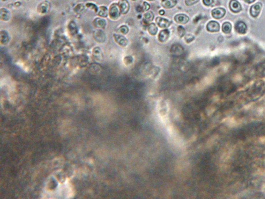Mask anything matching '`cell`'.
I'll return each instance as SVG.
<instances>
[{"label": "cell", "mask_w": 265, "mask_h": 199, "mask_svg": "<svg viewBox=\"0 0 265 199\" xmlns=\"http://www.w3.org/2000/svg\"><path fill=\"white\" fill-rule=\"evenodd\" d=\"M119 8V5L117 4H113L110 6L109 14L111 19L115 20L119 17L120 15Z\"/></svg>", "instance_id": "6da1fadb"}, {"label": "cell", "mask_w": 265, "mask_h": 199, "mask_svg": "<svg viewBox=\"0 0 265 199\" xmlns=\"http://www.w3.org/2000/svg\"><path fill=\"white\" fill-rule=\"evenodd\" d=\"M93 36L95 41L98 43H104L106 40L105 33L100 29H98L94 31Z\"/></svg>", "instance_id": "7a4b0ae2"}, {"label": "cell", "mask_w": 265, "mask_h": 199, "mask_svg": "<svg viewBox=\"0 0 265 199\" xmlns=\"http://www.w3.org/2000/svg\"><path fill=\"white\" fill-rule=\"evenodd\" d=\"M170 52L174 56H180L184 53V48L181 45L178 44H175L171 48Z\"/></svg>", "instance_id": "3957f363"}, {"label": "cell", "mask_w": 265, "mask_h": 199, "mask_svg": "<svg viewBox=\"0 0 265 199\" xmlns=\"http://www.w3.org/2000/svg\"><path fill=\"white\" fill-rule=\"evenodd\" d=\"M262 8V4L260 3H256L253 5L250 8V12L253 17H257L260 14Z\"/></svg>", "instance_id": "277c9868"}, {"label": "cell", "mask_w": 265, "mask_h": 199, "mask_svg": "<svg viewBox=\"0 0 265 199\" xmlns=\"http://www.w3.org/2000/svg\"><path fill=\"white\" fill-rule=\"evenodd\" d=\"M235 30L238 33L245 34L247 31V26L245 23L241 21H239L236 23L235 26Z\"/></svg>", "instance_id": "5b68a950"}, {"label": "cell", "mask_w": 265, "mask_h": 199, "mask_svg": "<svg viewBox=\"0 0 265 199\" xmlns=\"http://www.w3.org/2000/svg\"><path fill=\"white\" fill-rule=\"evenodd\" d=\"M220 29V26L219 23L215 21H211L208 23L207 25V29L208 31L211 32H218Z\"/></svg>", "instance_id": "8992f818"}, {"label": "cell", "mask_w": 265, "mask_h": 199, "mask_svg": "<svg viewBox=\"0 0 265 199\" xmlns=\"http://www.w3.org/2000/svg\"><path fill=\"white\" fill-rule=\"evenodd\" d=\"M229 8L232 12L235 13L240 12L242 10L241 6L237 0H231L229 3Z\"/></svg>", "instance_id": "52a82bcc"}, {"label": "cell", "mask_w": 265, "mask_h": 199, "mask_svg": "<svg viewBox=\"0 0 265 199\" xmlns=\"http://www.w3.org/2000/svg\"><path fill=\"white\" fill-rule=\"evenodd\" d=\"M226 10L223 8H215L212 11V16L215 19H219L223 17L225 15Z\"/></svg>", "instance_id": "ba28073f"}, {"label": "cell", "mask_w": 265, "mask_h": 199, "mask_svg": "<svg viewBox=\"0 0 265 199\" xmlns=\"http://www.w3.org/2000/svg\"><path fill=\"white\" fill-rule=\"evenodd\" d=\"M92 56L93 59L97 62H100L103 59V53L100 48H94L92 51Z\"/></svg>", "instance_id": "9c48e42d"}, {"label": "cell", "mask_w": 265, "mask_h": 199, "mask_svg": "<svg viewBox=\"0 0 265 199\" xmlns=\"http://www.w3.org/2000/svg\"><path fill=\"white\" fill-rule=\"evenodd\" d=\"M118 5L120 8V12L122 14H125L128 12L130 8V5L128 1L120 0Z\"/></svg>", "instance_id": "30bf717a"}, {"label": "cell", "mask_w": 265, "mask_h": 199, "mask_svg": "<svg viewBox=\"0 0 265 199\" xmlns=\"http://www.w3.org/2000/svg\"><path fill=\"white\" fill-rule=\"evenodd\" d=\"M115 42L123 47H125L128 45V40L125 37L122 35H119V34H115L113 35Z\"/></svg>", "instance_id": "8fae6325"}, {"label": "cell", "mask_w": 265, "mask_h": 199, "mask_svg": "<svg viewBox=\"0 0 265 199\" xmlns=\"http://www.w3.org/2000/svg\"><path fill=\"white\" fill-rule=\"evenodd\" d=\"M156 23L160 27L162 28L168 27L171 23L170 21L162 17L156 18Z\"/></svg>", "instance_id": "7c38bea8"}, {"label": "cell", "mask_w": 265, "mask_h": 199, "mask_svg": "<svg viewBox=\"0 0 265 199\" xmlns=\"http://www.w3.org/2000/svg\"><path fill=\"white\" fill-rule=\"evenodd\" d=\"M93 25L97 29H104L106 25V20L100 18H96L93 21Z\"/></svg>", "instance_id": "4fadbf2b"}, {"label": "cell", "mask_w": 265, "mask_h": 199, "mask_svg": "<svg viewBox=\"0 0 265 199\" xmlns=\"http://www.w3.org/2000/svg\"><path fill=\"white\" fill-rule=\"evenodd\" d=\"M49 8V3L47 1H45L41 3L38 6V10L40 13L45 14L47 12Z\"/></svg>", "instance_id": "5bb4252c"}, {"label": "cell", "mask_w": 265, "mask_h": 199, "mask_svg": "<svg viewBox=\"0 0 265 199\" xmlns=\"http://www.w3.org/2000/svg\"><path fill=\"white\" fill-rule=\"evenodd\" d=\"M175 20L178 23L185 24L189 21V18L184 14H178L175 17Z\"/></svg>", "instance_id": "9a60e30c"}, {"label": "cell", "mask_w": 265, "mask_h": 199, "mask_svg": "<svg viewBox=\"0 0 265 199\" xmlns=\"http://www.w3.org/2000/svg\"><path fill=\"white\" fill-rule=\"evenodd\" d=\"M169 31L168 29H165L161 31L158 35V40L161 42H166L168 39Z\"/></svg>", "instance_id": "2e32d148"}, {"label": "cell", "mask_w": 265, "mask_h": 199, "mask_svg": "<svg viewBox=\"0 0 265 199\" xmlns=\"http://www.w3.org/2000/svg\"><path fill=\"white\" fill-rule=\"evenodd\" d=\"M176 4V0H163L162 2V5L165 8H171L174 7Z\"/></svg>", "instance_id": "e0dca14e"}, {"label": "cell", "mask_w": 265, "mask_h": 199, "mask_svg": "<svg viewBox=\"0 0 265 199\" xmlns=\"http://www.w3.org/2000/svg\"><path fill=\"white\" fill-rule=\"evenodd\" d=\"M10 13L8 10L5 8H1V19L4 21H7L10 18Z\"/></svg>", "instance_id": "ac0fdd59"}, {"label": "cell", "mask_w": 265, "mask_h": 199, "mask_svg": "<svg viewBox=\"0 0 265 199\" xmlns=\"http://www.w3.org/2000/svg\"><path fill=\"white\" fill-rule=\"evenodd\" d=\"M68 30L71 35H74L77 33V27L75 23L72 21L68 25Z\"/></svg>", "instance_id": "d6986e66"}, {"label": "cell", "mask_w": 265, "mask_h": 199, "mask_svg": "<svg viewBox=\"0 0 265 199\" xmlns=\"http://www.w3.org/2000/svg\"><path fill=\"white\" fill-rule=\"evenodd\" d=\"M9 35L5 31L2 30L1 32V43L2 45H6L9 41Z\"/></svg>", "instance_id": "ffe728a7"}, {"label": "cell", "mask_w": 265, "mask_h": 199, "mask_svg": "<svg viewBox=\"0 0 265 199\" xmlns=\"http://www.w3.org/2000/svg\"><path fill=\"white\" fill-rule=\"evenodd\" d=\"M232 29V26L231 23L228 22H226L223 24L222 31L225 34L230 33Z\"/></svg>", "instance_id": "44dd1931"}, {"label": "cell", "mask_w": 265, "mask_h": 199, "mask_svg": "<svg viewBox=\"0 0 265 199\" xmlns=\"http://www.w3.org/2000/svg\"><path fill=\"white\" fill-rule=\"evenodd\" d=\"M98 15L102 17H107L108 16V9L105 6H100L98 10Z\"/></svg>", "instance_id": "7402d4cb"}, {"label": "cell", "mask_w": 265, "mask_h": 199, "mask_svg": "<svg viewBox=\"0 0 265 199\" xmlns=\"http://www.w3.org/2000/svg\"><path fill=\"white\" fill-rule=\"evenodd\" d=\"M148 30L151 35H155L158 32V27L154 23H151L149 25Z\"/></svg>", "instance_id": "603a6c76"}, {"label": "cell", "mask_w": 265, "mask_h": 199, "mask_svg": "<svg viewBox=\"0 0 265 199\" xmlns=\"http://www.w3.org/2000/svg\"><path fill=\"white\" fill-rule=\"evenodd\" d=\"M154 18V15L152 12H148L143 16V20L147 23L152 21Z\"/></svg>", "instance_id": "cb8c5ba5"}, {"label": "cell", "mask_w": 265, "mask_h": 199, "mask_svg": "<svg viewBox=\"0 0 265 199\" xmlns=\"http://www.w3.org/2000/svg\"><path fill=\"white\" fill-rule=\"evenodd\" d=\"M85 6L83 4H79L74 8V11L75 12L79 14L83 12V11L85 10Z\"/></svg>", "instance_id": "d4e9b609"}, {"label": "cell", "mask_w": 265, "mask_h": 199, "mask_svg": "<svg viewBox=\"0 0 265 199\" xmlns=\"http://www.w3.org/2000/svg\"><path fill=\"white\" fill-rule=\"evenodd\" d=\"M226 124L230 127H234L236 125L237 121L234 118H229L226 120Z\"/></svg>", "instance_id": "484cf974"}, {"label": "cell", "mask_w": 265, "mask_h": 199, "mask_svg": "<svg viewBox=\"0 0 265 199\" xmlns=\"http://www.w3.org/2000/svg\"><path fill=\"white\" fill-rule=\"evenodd\" d=\"M86 6H87V8H89L90 9H92L93 10H94L95 12H98V8L97 7V6L94 4L92 3H88L86 4Z\"/></svg>", "instance_id": "4316f807"}, {"label": "cell", "mask_w": 265, "mask_h": 199, "mask_svg": "<svg viewBox=\"0 0 265 199\" xmlns=\"http://www.w3.org/2000/svg\"><path fill=\"white\" fill-rule=\"evenodd\" d=\"M178 33L180 37H182L185 34V29L182 26H179L178 27Z\"/></svg>", "instance_id": "83f0119b"}, {"label": "cell", "mask_w": 265, "mask_h": 199, "mask_svg": "<svg viewBox=\"0 0 265 199\" xmlns=\"http://www.w3.org/2000/svg\"><path fill=\"white\" fill-rule=\"evenodd\" d=\"M119 31L120 32L124 34H127L128 32V27H127L126 26H125V25H123V26H121V27L119 28Z\"/></svg>", "instance_id": "f1b7e54d"}, {"label": "cell", "mask_w": 265, "mask_h": 199, "mask_svg": "<svg viewBox=\"0 0 265 199\" xmlns=\"http://www.w3.org/2000/svg\"><path fill=\"white\" fill-rule=\"evenodd\" d=\"M199 0H185V4L188 6H191L196 3Z\"/></svg>", "instance_id": "f546056e"}, {"label": "cell", "mask_w": 265, "mask_h": 199, "mask_svg": "<svg viewBox=\"0 0 265 199\" xmlns=\"http://www.w3.org/2000/svg\"><path fill=\"white\" fill-rule=\"evenodd\" d=\"M194 37L191 35H186L185 38V41L188 43L191 42L192 40H194Z\"/></svg>", "instance_id": "4dcf8cb0"}, {"label": "cell", "mask_w": 265, "mask_h": 199, "mask_svg": "<svg viewBox=\"0 0 265 199\" xmlns=\"http://www.w3.org/2000/svg\"><path fill=\"white\" fill-rule=\"evenodd\" d=\"M213 2V0H203V3L206 6H210Z\"/></svg>", "instance_id": "1f68e13d"}, {"label": "cell", "mask_w": 265, "mask_h": 199, "mask_svg": "<svg viewBox=\"0 0 265 199\" xmlns=\"http://www.w3.org/2000/svg\"><path fill=\"white\" fill-rule=\"evenodd\" d=\"M124 61H125V63L126 65L130 64L132 62V58L131 57H127L125 58V59H124Z\"/></svg>", "instance_id": "d6a6232c"}, {"label": "cell", "mask_w": 265, "mask_h": 199, "mask_svg": "<svg viewBox=\"0 0 265 199\" xmlns=\"http://www.w3.org/2000/svg\"><path fill=\"white\" fill-rule=\"evenodd\" d=\"M150 8V5L147 2L143 3V11H147Z\"/></svg>", "instance_id": "836d02e7"}, {"label": "cell", "mask_w": 265, "mask_h": 199, "mask_svg": "<svg viewBox=\"0 0 265 199\" xmlns=\"http://www.w3.org/2000/svg\"><path fill=\"white\" fill-rule=\"evenodd\" d=\"M245 2L247 3L248 4H251L252 3L255 2V0H244Z\"/></svg>", "instance_id": "e575fe53"}, {"label": "cell", "mask_w": 265, "mask_h": 199, "mask_svg": "<svg viewBox=\"0 0 265 199\" xmlns=\"http://www.w3.org/2000/svg\"><path fill=\"white\" fill-rule=\"evenodd\" d=\"M137 10L138 12H141V11H143V8H141L140 6H139L137 8Z\"/></svg>", "instance_id": "d590c367"}, {"label": "cell", "mask_w": 265, "mask_h": 199, "mask_svg": "<svg viewBox=\"0 0 265 199\" xmlns=\"http://www.w3.org/2000/svg\"><path fill=\"white\" fill-rule=\"evenodd\" d=\"M159 14H160L161 15H163L165 14V12L163 10H161L159 12Z\"/></svg>", "instance_id": "8d00e7d4"}, {"label": "cell", "mask_w": 265, "mask_h": 199, "mask_svg": "<svg viewBox=\"0 0 265 199\" xmlns=\"http://www.w3.org/2000/svg\"><path fill=\"white\" fill-rule=\"evenodd\" d=\"M148 1H154V0H148Z\"/></svg>", "instance_id": "74e56055"}, {"label": "cell", "mask_w": 265, "mask_h": 199, "mask_svg": "<svg viewBox=\"0 0 265 199\" xmlns=\"http://www.w3.org/2000/svg\"><path fill=\"white\" fill-rule=\"evenodd\" d=\"M3 1H6V0H3Z\"/></svg>", "instance_id": "f35d334b"}, {"label": "cell", "mask_w": 265, "mask_h": 199, "mask_svg": "<svg viewBox=\"0 0 265 199\" xmlns=\"http://www.w3.org/2000/svg\"><path fill=\"white\" fill-rule=\"evenodd\" d=\"M133 1H135V0H133Z\"/></svg>", "instance_id": "ab89813d"}]
</instances>
